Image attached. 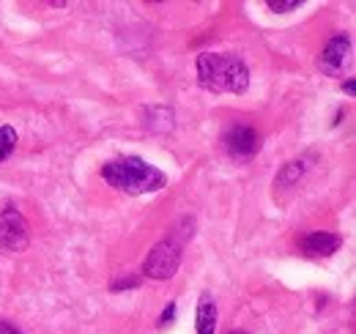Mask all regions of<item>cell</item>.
Returning a JSON list of instances; mask_svg holds the SVG:
<instances>
[{
	"label": "cell",
	"mask_w": 356,
	"mask_h": 334,
	"mask_svg": "<svg viewBox=\"0 0 356 334\" xmlns=\"http://www.w3.org/2000/svg\"><path fill=\"white\" fill-rule=\"evenodd\" d=\"M102 178L127 192V195H145V192H156L168 184V175L159 170V167L148 165L145 159L140 157H121V159H113L102 167Z\"/></svg>",
	"instance_id": "6da1fadb"
},
{
	"label": "cell",
	"mask_w": 356,
	"mask_h": 334,
	"mask_svg": "<svg viewBox=\"0 0 356 334\" xmlns=\"http://www.w3.org/2000/svg\"><path fill=\"white\" fill-rule=\"evenodd\" d=\"M197 80L214 93H244L250 85V69L233 55L203 52L197 55Z\"/></svg>",
	"instance_id": "7a4b0ae2"
},
{
	"label": "cell",
	"mask_w": 356,
	"mask_h": 334,
	"mask_svg": "<svg viewBox=\"0 0 356 334\" xmlns=\"http://www.w3.org/2000/svg\"><path fill=\"white\" fill-rule=\"evenodd\" d=\"M178 263H181V244L176 239H165L148 252L143 263V274L151 280H170L178 271Z\"/></svg>",
	"instance_id": "3957f363"
},
{
	"label": "cell",
	"mask_w": 356,
	"mask_h": 334,
	"mask_svg": "<svg viewBox=\"0 0 356 334\" xmlns=\"http://www.w3.org/2000/svg\"><path fill=\"white\" fill-rule=\"evenodd\" d=\"M28 239H31V228H28V219L22 216V211L6 206L0 211V250L22 252L28 247Z\"/></svg>",
	"instance_id": "277c9868"
},
{
	"label": "cell",
	"mask_w": 356,
	"mask_h": 334,
	"mask_svg": "<svg viewBox=\"0 0 356 334\" xmlns=\"http://www.w3.org/2000/svg\"><path fill=\"white\" fill-rule=\"evenodd\" d=\"M222 145L233 159L247 162V159H252V157L261 151V134H258V129H252V126L233 124L225 129Z\"/></svg>",
	"instance_id": "5b68a950"
},
{
	"label": "cell",
	"mask_w": 356,
	"mask_h": 334,
	"mask_svg": "<svg viewBox=\"0 0 356 334\" xmlns=\"http://www.w3.org/2000/svg\"><path fill=\"white\" fill-rule=\"evenodd\" d=\"M348 58H351V39L346 33H340V36L326 42L321 58H318V66H321L323 74L337 77V74H343V66L348 63Z\"/></svg>",
	"instance_id": "8992f818"
},
{
	"label": "cell",
	"mask_w": 356,
	"mask_h": 334,
	"mask_svg": "<svg viewBox=\"0 0 356 334\" xmlns=\"http://www.w3.org/2000/svg\"><path fill=\"white\" fill-rule=\"evenodd\" d=\"M340 247H343V239L334 236V233H323V230L321 233H310V236L302 239V252L307 257H329Z\"/></svg>",
	"instance_id": "52a82bcc"
},
{
	"label": "cell",
	"mask_w": 356,
	"mask_h": 334,
	"mask_svg": "<svg viewBox=\"0 0 356 334\" xmlns=\"http://www.w3.org/2000/svg\"><path fill=\"white\" fill-rule=\"evenodd\" d=\"M214 329H217V304L209 293H203L197 304V334H214Z\"/></svg>",
	"instance_id": "ba28073f"
},
{
	"label": "cell",
	"mask_w": 356,
	"mask_h": 334,
	"mask_svg": "<svg viewBox=\"0 0 356 334\" xmlns=\"http://www.w3.org/2000/svg\"><path fill=\"white\" fill-rule=\"evenodd\" d=\"M307 170V165L302 162V159H296V162H288V165L282 167V173L277 175V186H291V184H296L299 178H302V173Z\"/></svg>",
	"instance_id": "9c48e42d"
},
{
	"label": "cell",
	"mask_w": 356,
	"mask_h": 334,
	"mask_svg": "<svg viewBox=\"0 0 356 334\" xmlns=\"http://www.w3.org/2000/svg\"><path fill=\"white\" fill-rule=\"evenodd\" d=\"M14 145H17V132L11 126H0V162H6L11 157Z\"/></svg>",
	"instance_id": "30bf717a"
},
{
	"label": "cell",
	"mask_w": 356,
	"mask_h": 334,
	"mask_svg": "<svg viewBox=\"0 0 356 334\" xmlns=\"http://www.w3.org/2000/svg\"><path fill=\"white\" fill-rule=\"evenodd\" d=\"M268 8L271 11H293V8H299V0H268Z\"/></svg>",
	"instance_id": "8fae6325"
},
{
	"label": "cell",
	"mask_w": 356,
	"mask_h": 334,
	"mask_svg": "<svg viewBox=\"0 0 356 334\" xmlns=\"http://www.w3.org/2000/svg\"><path fill=\"white\" fill-rule=\"evenodd\" d=\"M140 285V277H121L113 283V291H121V288H137Z\"/></svg>",
	"instance_id": "7c38bea8"
},
{
	"label": "cell",
	"mask_w": 356,
	"mask_h": 334,
	"mask_svg": "<svg viewBox=\"0 0 356 334\" xmlns=\"http://www.w3.org/2000/svg\"><path fill=\"white\" fill-rule=\"evenodd\" d=\"M173 315H176V304H168V310L162 312V321H159V329H165V326H170V324H173Z\"/></svg>",
	"instance_id": "4fadbf2b"
},
{
	"label": "cell",
	"mask_w": 356,
	"mask_h": 334,
	"mask_svg": "<svg viewBox=\"0 0 356 334\" xmlns=\"http://www.w3.org/2000/svg\"><path fill=\"white\" fill-rule=\"evenodd\" d=\"M0 334H22L14 324H8V321H0Z\"/></svg>",
	"instance_id": "5bb4252c"
},
{
	"label": "cell",
	"mask_w": 356,
	"mask_h": 334,
	"mask_svg": "<svg viewBox=\"0 0 356 334\" xmlns=\"http://www.w3.org/2000/svg\"><path fill=\"white\" fill-rule=\"evenodd\" d=\"M343 88H346V93H351V96L356 93V83H354V80H348V83L343 85Z\"/></svg>",
	"instance_id": "9a60e30c"
},
{
	"label": "cell",
	"mask_w": 356,
	"mask_h": 334,
	"mask_svg": "<svg viewBox=\"0 0 356 334\" xmlns=\"http://www.w3.org/2000/svg\"><path fill=\"white\" fill-rule=\"evenodd\" d=\"M227 334H247V332H238V329H236V332H227Z\"/></svg>",
	"instance_id": "2e32d148"
}]
</instances>
